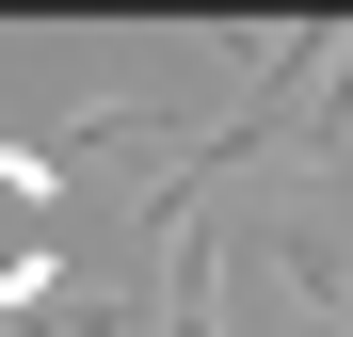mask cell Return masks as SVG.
<instances>
[{"instance_id":"obj_1","label":"cell","mask_w":353,"mask_h":337,"mask_svg":"<svg viewBox=\"0 0 353 337\" xmlns=\"http://www.w3.org/2000/svg\"><path fill=\"white\" fill-rule=\"evenodd\" d=\"M48 257H65V177L48 145H0V321L48 305Z\"/></svg>"}]
</instances>
